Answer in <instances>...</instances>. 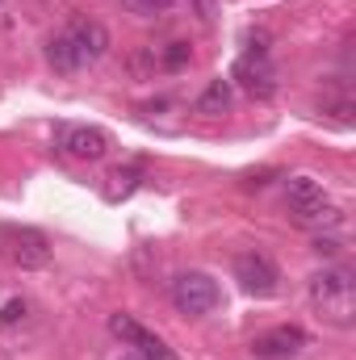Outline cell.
<instances>
[{"mask_svg": "<svg viewBox=\"0 0 356 360\" xmlns=\"http://www.w3.org/2000/svg\"><path fill=\"white\" fill-rule=\"evenodd\" d=\"M298 348H306V335L298 327H276V331H268L252 344L256 356H293Z\"/></svg>", "mask_w": 356, "mask_h": 360, "instance_id": "obj_10", "label": "cell"}, {"mask_svg": "<svg viewBox=\"0 0 356 360\" xmlns=\"http://www.w3.org/2000/svg\"><path fill=\"white\" fill-rule=\"evenodd\" d=\"M201 117H218V113H227L231 109V80H210V89L197 96V105H193Z\"/></svg>", "mask_w": 356, "mask_h": 360, "instance_id": "obj_12", "label": "cell"}, {"mask_svg": "<svg viewBox=\"0 0 356 360\" xmlns=\"http://www.w3.org/2000/svg\"><path fill=\"white\" fill-rule=\"evenodd\" d=\"M21 319H25V302H17V297H13V302H4L0 323H4V327H13V323H21Z\"/></svg>", "mask_w": 356, "mask_h": 360, "instance_id": "obj_16", "label": "cell"}, {"mask_svg": "<svg viewBox=\"0 0 356 360\" xmlns=\"http://www.w3.org/2000/svg\"><path fill=\"white\" fill-rule=\"evenodd\" d=\"M168 72H177V68H184L189 63V46L184 42H168V51H164V59H160Z\"/></svg>", "mask_w": 356, "mask_h": 360, "instance_id": "obj_14", "label": "cell"}, {"mask_svg": "<svg viewBox=\"0 0 356 360\" xmlns=\"http://www.w3.org/2000/svg\"><path fill=\"white\" fill-rule=\"evenodd\" d=\"M314 252H319V256H336V252H340V243H336V239H323V235H319V239H314Z\"/></svg>", "mask_w": 356, "mask_h": 360, "instance_id": "obj_17", "label": "cell"}, {"mask_svg": "<svg viewBox=\"0 0 356 360\" xmlns=\"http://www.w3.org/2000/svg\"><path fill=\"white\" fill-rule=\"evenodd\" d=\"M109 180H113V184H109V193H105L109 201L130 197V193L139 188V172H134V168H117V172H109Z\"/></svg>", "mask_w": 356, "mask_h": 360, "instance_id": "obj_13", "label": "cell"}, {"mask_svg": "<svg viewBox=\"0 0 356 360\" xmlns=\"http://www.w3.org/2000/svg\"><path fill=\"white\" fill-rule=\"evenodd\" d=\"M46 63H51V72H59V76H76V72H80V59H76V51H72V42H68L63 30H59L55 38H46Z\"/></svg>", "mask_w": 356, "mask_h": 360, "instance_id": "obj_11", "label": "cell"}, {"mask_svg": "<svg viewBox=\"0 0 356 360\" xmlns=\"http://www.w3.org/2000/svg\"><path fill=\"white\" fill-rule=\"evenodd\" d=\"M63 34H68L72 51H76V59H80V72L92 68L96 59H105V51H109V30L101 21H92V17H76Z\"/></svg>", "mask_w": 356, "mask_h": 360, "instance_id": "obj_9", "label": "cell"}, {"mask_svg": "<svg viewBox=\"0 0 356 360\" xmlns=\"http://www.w3.org/2000/svg\"><path fill=\"white\" fill-rule=\"evenodd\" d=\"M109 331H113L122 344H130L143 360H177V352H172L160 335H151V331H147L143 323H134L130 314H109Z\"/></svg>", "mask_w": 356, "mask_h": 360, "instance_id": "obj_8", "label": "cell"}, {"mask_svg": "<svg viewBox=\"0 0 356 360\" xmlns=\"http://www.w3.org/2000/svg\"><path fill=\"white\" fill-rule=\"evenodd\" d=\"M285 205H289V218L306 231H336L344 222L340 205L327 197V188L314 176H293L285 184Z\"/></svg>", "mask_w": 356, "mask_h": 360, "instance_id": "obj_1", "label": "cell"}, {"mask_svg": "<svg viewBox=\"0 0 356 360\" xmlns=\"http://www.w3.org/2000/svg\"><path fill=\"white\" fill-rule=\"evenodd\" d=\"M117 360H143V356L139 352H126V356H117Z\"/></svg>", "mask_w": 356, "mask_h": 360, "instance_id": "obj_18", "label": "cell"}, {"mask_svg": "<svg viewBox=\"0 0 356 360\" xmlns=\"http://www.w3.org/2000/svg\"><path fill=\"white\" fill-rule=\"evenodd\" d=\"M310 302L314 310L336 323V327H352V310H356V297H352V272L344 264H331V269H319L310 276Z\"/></svg>", "mask_w": 356, "mask_h": 360, "instance_id": "obj_2", "label": "cell"}, {"mask_svg": "<svg viewBox=\"0 0 356 360\" xmlns=\"http://www.w3.org/2000/svg\"><path fill=\"white\" fill-rule=\"evenodd\" d=\"M235 281L243 285V293L252 297H272L281 289V272L265 252H239L235 256Z\"/></svg>", "mask_w": 356, "mask_h": 360, "instance_id": "obj_6", "label": "cell"}, {"mask_svg": "<svg viewBox=\"0 0 356 360\" xmlns=\"http://www.w3.org/2000/svg\"><path fill=\"white\" fill-rule=\"evenodd\" d=\"M172 306H177L180 314H189V319H201V314H210L214 306H218V285L205 276V272H180L172 276Z\"/></svg>", "mask_w": 356, "mask_h": 360, "instance_id": "obj_5", "label": "cell"}, {"mask_svg": "<svg viewBox=\"0 0 356 360\" xmlns=\"http://www.w3.org/2000/svg\"><path fill=\"white\" fill-rule=\"evenodd\" d=\"M126 4H130L139 17H155V13H168L177 0H126Z\"/></svg>", "mask_w": 356, "mask_h": 360, "instance_id": "obj_15", "label": "cell"}, {"mask_svg": "<svg viewBox=\"0 0 356 360\" xmlns=\"http://www.w3.org/2000/svg\"><path fill=\"white\" fill-rule=\"evenodd\" d=\"M55 151L68 155V160H80V164H96L109 155V134L101 126H80V122H68L55 130Z\"/></svg>", "mask_w": 356, "mask_h": 360, "instance_id": "obj_4", "label": "cell"}, {"mask_svg": "<svg viewBox=\"0 0 356 360\" xmlns=\"http://www.w3.org/2000/svg\"><path fill=\"white\" fill-rule=\"evenodd\" d=\"M0 235L8 239V256L17 269H46L51 264V243L42 231L34 226H0Z\"/></svg>", "mask_w": 356, "mask_h": 360, "instance_id": "obj_7", "label": "cell"}, {"mask_svg": "<svg viewBox=\"0 0 356 360\" xmlns=\"http://www.w3.org/2000/svg\"><path fill=\"white\" fill-rule=\"evenodd\" d=\"M235 80H239V89L252 92L256 101H268L276 92V68L268 59V34H248V51L235 63Z\"/></svg>", "mask_w": 356, "mask_h": 360, "instance_id": "obj_3", "label": "cell"}]
</instances>
